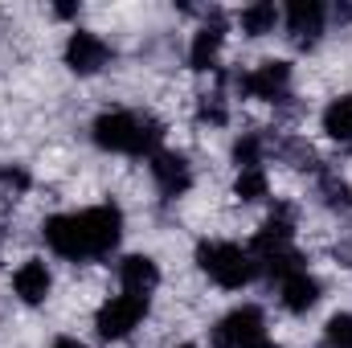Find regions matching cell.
<instances>
[{"label":"cell","mask_w":352,"mask_h":348,"mask_svg":"<svg viewBox=\"0 0 352 348\" xmlns=\"http://www.w3.org/2000/svg\"><path fill=\"white\" fill-rule=\"evenodd\" d=\"M50 348H87L82 340H74V336H62V340H54Z\"/></svg>","instance_id":"obj_26"},{"label":"cell","mask_w":352,"mask_h":348,"mask_svg":"<svg viewBox=\"0 0 352 348\" xmlns=\"http://www.w3.org/2000/svg\"><path fill=\"white\" fill-rule=\"evenodd\" d=\"M119 283L131 295H152L160 287V266L148 254H127V259L119 262Z\"/></svg>","instance_id":"obj_14"},{"label":"cell","mask_w":352,"mask_h":348,"mask_svg":"<svg viewBox=\"0 0 352 348\" xmlns=\"http://www.w3.org/2000/svg\"><path fill=\"white\" fill-rule=\"evenodd\" d=\"M144 320H148V295L123 291V295H111V299L94 312V332H98L102 340H123V336H131Z\"/></svg>","instance_id":"obj_3"},{"label":"cell","mask_w":352,"mask_h":348,"mask_svg":"<svg viewBox=\"0 0 352 348\" xmlns=\"http://www.w3.org/2000/svg\"><path fill=\"white\" fill-rule=\"evenodd\" d=\"M197 266L226 291H242L258 274V262L250 259V250H242L238 242H201L197 246Z\"/></svg>","instance_id":"obj_2"},{"label":"cell","mask_w":352,"mask_h":348,"mask_svg":"<svg viewBox=\"0 0 352 348\" xmlns=\"http://www.w3.org/2000/svg\"><path fill=\"white\" fill-rule=\"evenodd\" d=\"M230 119V107L221 94H201L197 98V123H209V127H221Z\"/></svg>","instance_id":"obj_23"},{"label":"cell","mask_w":352,"mask_h":348,"mask_svg":"<svg viewBox=\"0 0 352 348\" xmlns=\"http://www.w3.org/2000/svg\"><path fill=\"white\" fill-rule=\"evenodd\" d=\"M263 336H266L263 307L242 303V307H234L230 316L217 320V328H213V348H254Z\"/></svg>","instance_id":"obj_4"},{"label":"cell","mask_w":352,"mask_h":348,"mask_svg":"<svg viewBox=\"0 0 352 348\" xmlns=\"http://www.w3.org/2000/svg\"><path fill=\"white\" fill-rule=\"evenodd\" d=\"M263 152H266V144H263L258 131L238 135V140H234V164H238V173H242V168H263Z\"/></svg>","instance_id":"obj_20"},{"label":"cell","mask_w":352,"mask_h":348,"mask_svg":"<svg viewBox=\"0 0 352 348\" xmlns=\"http://www.w3.org/2000/svg\"><path fill=\"white\" fill-rule=\"evenodd\" d=\"M254 348H283V345H278V340H266V336H263V340H258Z\"/></svg>","instance_id":"obj_27"},{"label":"cell","mask_w":352,"mask_h":348,"mask_svg":"<svg viewBox=\"0 0 352 348\" xmlns=\"http://www.w3.org/2000/svg\"><path fill=\"white\" fill-rule=\"evenodd\" d=\"M221 45H226V17H221V8H213V12L205 17V25L192 33L188 66H192V70H213L217 58H221Z\"/></svg>","instance_id":"obj_10"},{"label":"cell","mask_w":352,"mask_h":348,"mask_svg":"<svg viewBox=\"0 0 352 348\" xmlns=\"http://www.w3.org/2000/svg\"><path fill=\"white\" fill-rule=\"evenodd\" d=\"M29 184H33V176L25 173L21 164H4V168H0V197H4V201L25 197V193H29Z\"/></svg>","instance_id":"obj_21"},{"label":"cell","mask_w":352,"mask_h":348,"mask_svg":"<svg viewBox=\"0 0 352 348\" xmlns=\"http://www.w3.org/2000/svg\"><path fill=\"white\" fill-rule=\"evenodd\" d=\"M12 291H16V299H21V303H29V307L45 303V299H50V291H54V274H50V266H45L41 259L21 262V266L12 270Z\"/></svg>","instance_id":"obj_13"},{"label":"cell","mask_w":352,"mask_h":348,"mask_svg":"<svg viewBox=\"0 0 352 348\" xmlns=\"http://www.w3.org/2000/svg\"><path fill=\"white\" fill-rule=\"evenodd\" d=\"M54 17H62V21H70V17H78V4H58V8H54Z\"/></svg>","instance_id":"obj_24"},{"label":"cell","mask_w":352,"mask_h":348,"mask_svg":"<svg viewBox=\"0 0 352 348\" xmlns=\"http://www.w3.org/2000/svg\"><path fill=\"white\" fill-rule=\"evenodd\" d=\"M324 135L336 144H352V94H340L324 107Z\"/></svg>","instance_id":"obj_16"},{"label":"cell","mask_w":352,"mask_h":348,"mask_svg":"<svg viewBox=\"0 0 352 348\" xmlns=\"http://www.w3.org/2000/svg\"><path fill=\"white\" fill-rule=\"evenodd\" d=\"M320 295H324V287H320V279L303 266V270H295V274H287V279H278V303L291 312V316H307L316 303H320Z\"/></svg>","instance_id":"obj_11"},{"label":"cell","mask_w":352,"mask_h":348,"mask_svg":"<svg viewBox=\"0 0 352 348\" xmlns=\"http://www.w3.org/2000/svg\"><path fill=\"white\" fill-rule=\"evenodd\" d=\"M283 25H287V37L299 50H316L320 37H324V25H328V8L320 0H291L283 8Z\"/></svg>","instance_id":"obj_6"},{"label":"cell","mask_w":352,"mask_h":348,"mask_svg":"<svg viewBox=\"0 0 352 348\" xmlns=\"http://www.w3.org/2000/svg\"><path fill=\"white\" fill-rule=\"evenodd\" d=\"M111 62V45L98 37V33H87V29H74L70 37H66V66L74 70V74H98L102 66Z\"/></svg>","instance_id":"obj_9"},{"label":"cell","mask_w":352,"mask_h":348,"mask_svg":"<svg viewBox=\"0 0 352 348\" xmlns=\"http://www.w3.org/2000/svg\"><path fill=\"white\" fill-rule=\"evenodd\" d=\"M332 17H336L340 25H349V21H352V4H336V12H332Z\"/></svg>","instance_id":"obj_25"},{"label":"cell","mask_w":352,"mask_h":348,"mask_svg":"<svg viewBox=\"0 0 352 348\" xmlns=\"http://www.w3.org/2000/svg\"><path fill=\"white\" fill-rule=\"evenodd\" d=\"M320 197H324V205L336 209V213H349L352 209V184L344 180V176H336V173L320 176Z\"/></svg>","instance_id":"obj_19"},{"label":"cell","mask_w":352,"mask_h":348,"mask_svg":"<svg viewBox=\"0 0 352 348\" xmlns=\"http://www.w3.org/2000/svg\"><path fill=\"white\" fill-rule=\"evenodd\" d=\"M291 234H295V205L274 201L270 217L263 221V230L254 234V242H250V246H291Z\"/></svg>","instance_id":"obj_15"},{"label":"cell","mask_w":352,"mask_h":348,"mask_svg":"<svg viewBox=\"0 0 352 348\" xmlns=\"http://www.w3.org/2000/svg\"><path fill=\"white\" fill-rule=\"evenodd\" d=\"M324 348H352V312H336L324 324Z\"/></svg>","instance_id":"obj_22"},{"label":"cell","mask_w":352,"mask_h":348,"mask_svg":"<svg viewBox=\"0 0 352 348\" xmlns=\"http://www.w3.org/2000/svg\"><path fill=\"white\" fill-rule=\"evenodd\" d=\"M180 348H197V345H180Z\"/></svg>","instance_id":"obj_28"},{"label":"cell","mask_w":352,"mask_h":348,"mask_svg":"<svg viewBox=\"0 0 352 348\" xmlns=\"http://www.w3.org/2000/svg\"><path fill=\"white\" fill-rule=\"evenodd\" d=\"M41 234H45V246H50L58 259H70V262H87L90 259L87 234H82L78 213H54V217H45Z\"/></svg>","instance_id":"obj_7"},{"label":"cell","mask_w":352,"mask_h":348,"mask_svg":"<svg viewBox=\"0 0 352 348\" xmlns=\"http://www.w3.org/2000/svg\"><path fill=\"white\" fill-rule=\"evenodd\" d=\"M234 197H238V201H246V205L266 201V197H270V180H266L263 168H242L238 180H234Z\"/></svg>","instance_id":"obj_18"},{"label":"cell","mask_w":352,"mask_h":348,"mask_svg":"<svg viewBox=\"0 0 352 348\" xmlns=\"http://www.w3.org/2000/svg\"><path fill=\"white\" fill-rule=\"evenodd\" d=\"M94 144L102 152H123V156H156L164 140V123L156 115H135V111H102L90 127Z\"/></svg>","instance_id":"obj_1"},{"label":"cell","mask_w":352,"mask_h":348,"mask_svg":"<svg viewBox=\"0 0 352 348\" xmlns=\"http://www.w3.org/2000/svg\"><path fill=\"white\" fill-rule=\"evenodd\" d=\"M78 221H82V234H87L90 259H107L119 246V238H123V213H119V205H90V209L78 213Z\"/></svg>","instance_id":"obj_5"},{"label":"cell","mask_w":352,"mask_h":348,"mask_svg":"<svg viewBox=\"0 0 352 348\" xmlns=\"http://www.w3.org/2000/svg\"><path fill=\"white\" fill-rule=\"evenodd\" d=\"M278 21H283V12H278L270 0H254V4H246V8L238 12V25H242L246 37H266V33H274Z\"/></svg>","instance_id":"obj_17"},{"label":"cell","mask_w":352,"mask_h":348,"mask_svg":"<svg viewBox=\"0 0 352 348\" xmlns=\"http://www.w3.org/2000/svg\"><path fill=\"white\" fill-rule=\"evenodd\" d=\"M152 180L164 197H184L192 188V164L180 152H156L152 156Z\"/></svg>","instance_id":"obj_12"},{"label":"cell","mask_w":352,"mask_h":348,"mask_svg":"<svg viewBox=\"0 0 352 348\" xmlns=\"http://www.w3.org/2000/svg\"><path fill=\"white\" fill-rule=\"evenodd\" d=\"M234 83H238V90H242L246 98L278 102V98H287V90H291V62H263V66H254L250 74H238Z\"/></svg>","instance_id":"obj_8"}]
</instances>
